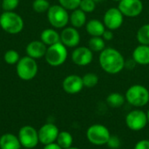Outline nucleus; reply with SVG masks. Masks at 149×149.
<instances>
[{
  "label": "nucleus",
  "instance_id": "11",
  "mask_svg": "<svg viewBox=\"0 0 149 149\" xmlns=\"http://www.w3.org/2000/svg\"><path fill=\"white\" fill-rule=\"evenodd\" d=\"M118 8L124 17H136L143 10V3L141 0H120Z\"/></svg>",
  "mask_w": 149,
  "mask_h": 149
},
{
  "label": "nucleus",
  "instance_id": "35",
  "mask_svg": "<svg viewBox=\"0 0 149 149\" xmlns=\"http://www.w3.org/2000/svg\"><path fill=\"white\" fill-rule=\"evenodd\" d=\"M43 149H62L57 142H53V143H50L47 145H45L44 148Z\"/></svg>",
  "mask_w": 149,
  "mask_h": 149
},
{
  "label": "nucleus",
  "instance_id": "3",
  "mask_svg": "<svg viewBox=\"0 0 149 149\" xmlns=\"http://www.w3.org/2000/svg\"><path fill=\"white\" fill-rule=\"evenodd\" d=\"M0 26L7 33L17 34L24 28V21L14 11H4L0 16Z\"/></svg>",
  "mask_w": 149,
  "mask_h": 149
},
{
  "label": "nucleus",
  "instance_id": "27",
  "mask_svg": "<svg viewBox=\"0 0 149 149\" xmlns=\"http://www.w3.org/2000/svg\"><path fill=\"white\" fill-rule=\"evenodd\" d=\"M3 59L8 65H15L17 64L20 59V57L18 52L15 50H9L4 53Z\"/></svg>",
  "mask_w": 149,
  "mask_h": 149
},
{
  "label": "nucleus",
  "instance_id": "23",
  "mask_svg": "<svg viewBox=\"0 0 149 149\" xmlns=\"http://www.w3.org/2000/svg\"><path fill=\"white\" fill-rule=\"evenodd\" d=\"M56 142L62 149L69 148L72 147L73 137L69 132L62 131V132H59L58 138L56 140Z\"/></svg>",
  "mask_w": 149,
  "mask_h": 149
},
{
  "label": "nucleus",
  "instance_id": "26",
  "mask_svg": "<svg viewBox=\"0 0 149 149\" xmlns=\"http://www.w3.org/2000/svg\"><path fill=\"white\" fill-rule=\"evenodd\" d=\"M82 80H83L84 87L93 88V87H95L98 85L100 79H99V76L96 73L87 72V73H86L82 77Z\"/></svg>",
  "mask_w": 149,
  "mask_h": 149
},
{
  "label": "nucleus",
  "instance_id": "25",
  "mask_svg": "<svg viewBox=\"0 0 149 149\" xmlns=\"http://www.w3.org/2000/svg\"><path fill=\"white\" fill-rule=\"evenodd\" d=\"M136 38L140 45H149V24H145L138 29Z\"/></svg>",
  "mask_w": 149,
  "mask_h": 149
},
{
  "label": "nucleus",
  "instance_id": "18",
  "mask_svg": "<svg viewBox=\"0 0 149 149\" xmlns=\"http://www.w3.org/2000/svg\"><path fill=\"white\" fill-rule=\"evenodd\" d=\"M86 31L91 37H102L106 31V26L103 22L97 18L90 19L86 24Z\"/></svg>",
  "mask_w": 149,
  "mask_h": 149
},
{
  "label": "nucleus",
  "instance_id": "16",
  "mask_svg": "<svg viewBox=\"0 0 149 149\" xmlns=\"http://www.w3.org/2000/svg\"><path fill=\"white\" fill-rule=\"evenodd\" d=\"M47 47L40 40H34L28 44L26 46V53L29 57L37 59L45 57Z\"/></svg>",
  "mask_w": 149,
  "mask_h": 149
},
{
  "label": "nucleus",
  "instance_id": "40",
  "mask_svg": "<svg viewBox=\"0 0 149 149\" xmlns=\"http://www.w3.org/2000/svg\"><path fill=\"white\" fill-rule=\"evenodd\" d=\"M148 14H149V10H148Z\"/></svg>",
  "mask_w": 149,
  "mask_h": 149
},
{
  "label": "nucleus",
  "instance_id": "2",
  "mask_svg": "<svg viewBox=\"0 0 149 149\" xmlns=\"http://www.w3.org/2000/svg\"><path fill=\"white\" fill-rule=\"evenodd\" d=\"M125 98L131 106L137 108L143 107L149 103V90L142 85L135 84L127 90Z\"/></svg>",
  "mask_w": 149,
  "mask_h": 149
},
{
  "label": "nucleus",
  "instance_id": "13",
  "mask_svg": "<svg viewBox=\"0 0 149 149\" xmlns=\"http://www.w3.org/2000/svg\"><path fill=\"white\" fill-rule=\"evenodd\" d=\"M38 133L39 142L45 146L50 143L56 142V140L59 134V130L55 124L46 123L39 128Z\"/></svg>",
  "mask_w": 149,
  "mask_h": 149
},
{
  "label": "nucleus",
  "instance_id": "5",
  "mask_svg": "<svg viewBox=\"0 0 149 149\" xmlns=\"http://www.w3.org/2000/svg\"><path fill=\"white\" fill-rule=\"evenodd\" d=\"M111 133L109 129L101 124H93L86 130V138L88 141L94 146L107 145Z\"/></svg>",
  "mask_w": 149,
  "mask_h": 149
},
{
  "label": "nucleus",
  "instance_id": "41",
  "mask_svg": "<svg viewBox=\"0 0 149 149\" xmlns=\"http://www.w3.org/2000/svg\"><path fill=\"white\" fill-rule=\"evenodd\" d=\"M24 149H28V148H24Z\"/></svg>",
  "mask_w": 149,
  "mask_h": 149
},
{
  "label": "nucleus",
  "instance_id": "8",
  "mask_svg": "<svg viewBox=\"0 0 149 149\" xmlns=\"http://www.w3.org/2000/svg\"><path fill=\"white\" fill-rule=\"evenodd\" d=\"M125 122L127 127L134 132H139L143 130L148 124L147 113L141 109H134L130 111L126 118Z\"/></svg>",
  "mask_w": 149,
  "mask_h": 149
},
{
  "label": "nucleus",
  "instance_id": "36",
  "mask_svg": "<svg viewBox=\"0 0 149 149\" xmlns=\"http://www.w3.org/2000/svg\"><path fill=\"white\" fill-rule=\"evenodd\" d=\"M147 116H148V124H149V110L147 112Z\"/></svg>",
  "mask_w": 149,
  "mask_h": 149
},
{
  "label": "nucleus",
  "instance_id": "37",
  "mask_svg": "<svg viewBox=\"0 0 149 149\" xmlns=\"http://www.w3.org/2000/svg\"><path fill=\"white\" fill-rule=\"evenodd\" d=\"M66 149H80V148H76V147H71V148H66Z\"/></svg>",
  "mask_w": 149,
  "mask_h": 149
},
{
  "label": "nucleus",
  "instance_id": "32",
  "mask_svg": "<svg viewBox=\"0 0 149 149\" xmlns=\"http://www.w3.org/2000/svg\"><path fill=\"white\" fill-rule=\"evenodd\" d=\"M107 145L109 148L119 149L121 146V141H120V139L117 135H112L111 134Z\"/></svg>",
  "mask_w": 149,
  "mask_h": 149
},
{
  "label": "nucleus",
  "instance_id": "30",
  "mask_svg": "<svg viewBox=\"0 0 149 149\" xmlns=\"http://www.w3.org/2000/svg\"><path fill=\"white\" fill-rule=\"evenodd\" d=\"M81 0H58L59 4L67 10H73L79 7Z\"/></svg>",
  "mask_w": 149,
  "mask_h": 149
},
{
  "label": "nucleus",
  "instance_id": "29",
  "mask_svg": "<svg viewBox=\"0 0 149 149\" xmlns=\"http://www.w3.org/2000/svg\"><path fill=\"white\" fill-rule=\"evenodd\" d=\"M79 8L86 13H91L95 10L96 3L93 0H81Z\"/></svg>",
  "mask_w": 149,
  "mask_h": 149
},
{
  "label": "nucleus",
  "instance_id": "22",
  "mask_svg": "<svg viewBox=\"0 0 149 149\" xmlns=\"http://www.w3.org/2000/svg\"><path fill=\"white\" fill-rule=\"evenodd\" d=\"M107 104L112 107V108H120L121 107L125 102H126V98L125 95L114 92V93H111L107 97Z\"/></svg>",
  "mask_w": 149,
  "mask_h": 149
},
{
  "label": "nucleus",
  "instance_id": "33",
  "mask_svg": "<svg viewBox=\"0 0 149 149\" xmlns=\"http://www.w3.org/2000/svg\"><path fill=\"white\" fill-rule=\"evenodd\" d=\"M134 149H149V140H141L135 145Z\"/></svg>",
  "mask_w": 149,
  "mask_h": 149
},
{
  "label": "nucleus",
  "instance_id": "10",
  "mask_svg": "<svg viewBox=\"0 0 149 149\" xmlns=\"http://www.w3.org/2000/svg\"><path fill=\"white\" fill-rule=\"evenodd\" d=\"M124 22V16L119 8H109L103 16V23L107 29L116 31L121 27Z\"/></svg>",
  "mask_w": 149,
  "mask_h": 149
},
{
  "label": "nucleus",
  "instance_id": "19",
  "mask_svg": "<svg viewBox=\"0 0 149 149\" xmlns=\"http://www.w3.org/2000/svg\"><path fill=\"white\" fill-rule=\"evenodd\" d=\"M21 144L17 136L7 133L0 137V149H20Z\"/></svg>",
  "mask_w": 149,
  "mask_h": 149
},
{
  "label": "nucleus",
  "instance_id": "34",
  "mask_svg": "<svg viewBox=\"0 0 149 149\" xmlns=\"http://www.w3.org/2000/svg\"><path fill=\"white\" fill-rule=\"evenodd\" d=\"M102 38H103V39L105 41H111V40H113V31L106 29V31H104V33L102 35Z\"/></svg>",
  "mask_w": 149,
  "mask_h": 149
},
{
  "label": "nucleus",
  "instance_id": "28",
  "mask_svg": "<svg viewBox=\"0 0 149 149\" xmlns=\"http://www.w3.org/2000/svg\"><path fill=\"white\" fill-rule=\"evenodd\" d=\"M50 3L47 0H34L32 3L33 10L38 13H43L49 10Z\"/></svg>",
  "mask_w": 149,
  "mask_h": 149
},
{
  "label": "nucleus",
  "instance_id": "39",
  "mask_svg": "<svg viewBox=\"0 0 149 149\" xmlns=\"http://www.w3.org/2000/svg\"><path fill=\"white\" fill-rule=\"evenodd\" d=\"M113 1H114V2H118V3H119V2H120V0H113Z\"/></svg>",
  "mask_w": 149,
  "mask_h": 149
},
{
  "label": "nucleus",
  "instance_id": "14",
  "mask_svg": "<svg viewBox=\"0 0 149 149\" xmlns=\"http://www.w3.org/2000/svg\"><path fill=\"white\" fill-rule=\"evenodd\" d=\"M60 42L66 47H77L80 42V34L78 29L71 26L65 27L60 33Z\"/></svg>",
  "mask_w": 149,
  "mask_h": 149
},
{
  "label": "nucleus",
  "instance_id": "4",
  "mask_svg": "<svg viewBox=\"0 0 149 149\" xmlns=\"http://www.w3.org/2000/svg\"><path fill=\"white\" fill-rule=\"evenodd\" d=\"M68 52L66 46H65L61 42H58L55 45L48 46L45 58L48 65L51 66H59L62 65L67 59Z\"/></svg>",
  "mask_w": 149,
  "mask_h": 149
},
{
  "label": "nucleus",
  "instance_id": "31",
  "mask_svg": "<svg viewBox=\"0 0 149 149\" xmlns=\"http://www.w3.org/2000/svg\"><path fill=\"white\" fill-rule=\"evenodd\" d=\"M19 4V0H3L2 8L4 11H13Z\"/></svg>",
  "mask_w": 149,
  "mask_h": 149
},
{
  "label": "nucleus",
  "instance_id": "21",
  "mask_svg": "<svg viewBox=\"0 0 149 149\" xmlns=\"http://www.w3.org/2000/svg\"><path fill=\"white\" fill-rule=\"evenodd\" d=\"M41 41L47 46L60 42V34L54 29H45L40 35Z\"/></svg>",
  "mask_w": 149,
  "mask_h": 149
},
{
  "label": "nucleus",
  "instance_id": "24",
  "mask_svg": "<svg viewBox=\"0 0 149 149\" xmlns=\"http://www.w3.org/2000/svg\"><path fill=\"white\" fill-rule=\"evenodd\" d=\"M88 47L93 52H101L106 48V41L102 37H91L88 41Z\"/></svg>",
  "mask_w": 149,
  "mask_h": 149
},
{
  "label": "nucleus",
  "instance_id": "12",
  "mask_svg": "<svg viewBox=\"0 0 149 149\" xmlns=\"http://www.w3.org/2000/svg\"><path fill=\"white\" fill-rule=\"evenodd\" d=\"M93 59V52L86 46H77L72 52V62L79 66H86Z\"/></svg>",
  "mask_w": 149,
  "mask_h": 149
},
{
  "label": "nucleus",
  "instance_id": "15",
  "mask_svg": "<svg viewBox=\"0 0 149 149\" xmlns=\"http://www.w3.org/2000/svg\"><path fill=\"white\" fill-rule=\"evenodd\" d=\"M62 87L64 91L68 94H77L80 93L84 88L82 77L76 74L66 76L63 80Z\"/></svg>",
  "mask_w": 149,
  "mask_h": 149
},
{
  "label": "nucleus",
  "instance_id": "7",
  "mask_svg": "<svg viewBox=\"0 0 149 149\" xmlns=\"http://www.w3.org/2000/svg\"><path fill=\"white\" fill-rule=\"evenodd\" d=\"M17 74L23 80H31L38 73V65L34 58L26 56L19 59L17 64Z\"/></svg>",
  "mask_w": 149,
  "mask_h": 149
},
{
  "label": "nucleus",
  "instance_id": "9",
  "mask_svg": "<svg viewBox=\"0 0 149 149\" xmlns=\"http://www.w3.org/2000/svg\"><path fill=\"white\" fill-rule=\"evenodd\" d=\"M20 144L24 148L32 149L39 142L38 133L31 126H24L20 128L17 135Z\"/></svg>",
  "mask_w": 149,
  "mask_h": 149
},
{
  "label": "nucleus",
  "instance_id": "6",
  "mask_svg": "<svg viewBox=\"0 0 149 149\" xmlns=\"http://www.w3.org/2000/svg\"><path fill=\"white\" fill-rule=\"evenodd\" d=\"M68 10L60 4H54L50 6L47 10V17L51 25L54 28H65L69 23Z\"/></svg>",
  "mask_w": 149,
  "mask_h": 149
},
{
  "label": "nucleus",
  "instance_id": "17",
  "mask_svg": "<svg viewBox=\"0 0 149 149\" xmlns=\"http://www.w3.org/2000/svg\"><path fill=\"white\" fill-rule=\"evenodd\" d=\"M134 61L140 65H149V45H139L134 48L132 53Z\"/></svg>",
  "mask_w": 149,
  "mask_h": 149
},
{
  "label": "nucleus",
  "instance_id": "1",
  "mask_svg": "<svg viewBox=\"0 0 149 149\" xmlns=\"http://www.w3.org/2000/svg\"><path fill=\"white\" fill-rule=\"evenodd\" d=\"M101 69L108 74H118L125 68L126 60L122 53L113 47H106L99 56Z\"/></svg>",
  "mask_w": 149,
  "mask_h": 149
},
{
  "label": "nucleus",
  "instance_id": "38",
  "mask_svg": "<svg viewBox=\"0 0 149 149\" xmlns=\"http://www.w3.org/2000/svg\"><path fill=\"white\" fill-rule=\"evenodd\" d=\"M95 3H99V2H101V1H103V0H93Z\"/></svg>",
  "mask_w": 149,
  "mask_h": 149
},
{
  "label": "nucleus",
  "instance_id": "20",
  "mask_svg": "<svg viewBox=\"0 0 149 149\" xmlns=\"http://www.w3.org/2000/svg\"><path fill=\"white\" fill-rule=\"evenodd\" d=\"M69 22L71 23L72 27L76 29L81 28L86 24V13L79 8L73 10L69 16Z\"/></svg>",
  "mask_w": 149,
  "mask_h": 149
}]
</instances>
